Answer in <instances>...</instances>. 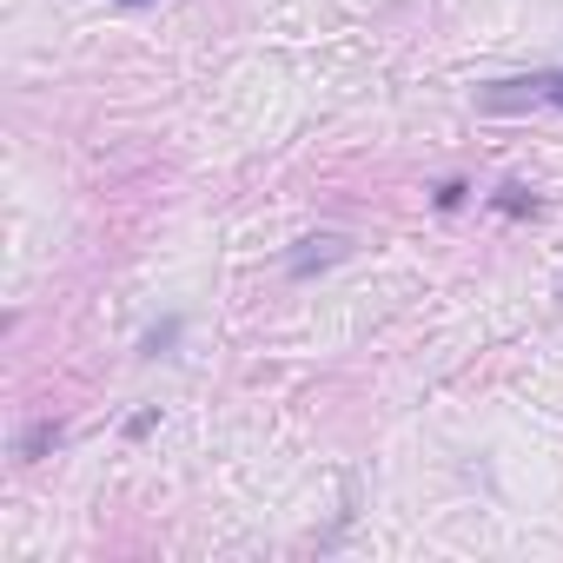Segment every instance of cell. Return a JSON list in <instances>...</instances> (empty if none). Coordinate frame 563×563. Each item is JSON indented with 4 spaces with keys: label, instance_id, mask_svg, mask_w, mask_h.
<instances>
[{
    "label": "cell",
    "instance_id": "6",
    "mask_svg": "<svg viewBox=\"0 0 563 563\" xmlns=\"http://www.w3.org/2000/svg\"><path fill=\"white\" fill-rule=\"evenodd\" d=\"M464 192H471V186H464V179H444V186H438V206H444V212H451V206H464Z\"/></svg>",
    "mask_w": 563,
    "mask_h": 563
},
{
    "label": "cell",
    "instance_id": "2",
    "mask_svg": "<svg viewBox=\"0 0 563 563\" xmlns=\"http://www.w3.org/2000/svg\"><path fill=\"white\" fill-rule=\"evenodd\" d=\"M352 252V239L345 232H325V239H306L286 265H292V278H306V272H319V265H332V258H345Z\"/></svg>",
    "mask_w": 563,
    "mask_h": 563
},
{
    "label": "cell",
    "instance_id": "1",
    "mask_svg": "<svg viewBox=\"0 0 563 563\" xmlns=\"http://www.w3.org/2000/svg\"><path fill=\"white\" fill-rule=\"evenodd\" d=\"M523 100L563 107V74H537V80H497V87L484 93V107H523Z\"/></svg>",
    "mask_w": 563,
    "mask_h": 563
},
{
    "label": "cell",
    "instance_id": "3",
    "mask_svg": "<svg viewBox=\"0 0 563 563\" xmlns=\"http://www.w3.org/2000/svg\"><path fill=\"white\" fill-rule=\"evenodd\" d=\"M54 444H60V424H54V418H41V424H34V431H27V438H21V457H27V464H34V457H47V451H54Z\"/></svg>",
    "mask_w": 563,
    "mask_h": 563
},
{
    "label": "cell",
    "instance_id": "5",
    "mask_svg": "<svg viewBox=\"0 0 563 563\" xmlns=\"http://www.w3.org/2000/svg\"><path fill=\"white\" fill-rule=\"evenodd\" d=\"M166 345H179V319H166V325H153V332L140 339V352H146V358H159Z\"/></svg>",
    "mask_w": 563,
    "mask_h": 563
},
{
    "label": "cell",
    "instance_id": "7",
    "mask_svg": "<svg viewBox=\"0 0 563 563\" xmlns=\"http://www.w3.org/2000/svg\"><path fill=\"white\" fill-rule=\"evenodd\" d=\"M120 8H140V0H120Z\"/></svg>",
    "mask_w": 563,
    "mask_h": 563
},
{
    "label": "cell",
    "instance_id": "4",
    "mask_svg": "<svg viewBox=\"0 0 563 563\" xmlns=\"http://www.w3.org/2000/svg\"><path fill=\"white\" fill-rule=\"evenodd\" d=\"M497 212L523 219V212H537V192H523V186H497Z\"/></svg>",
    "mask_w": 563,
    "mask_h": 563
}]
</instances>
